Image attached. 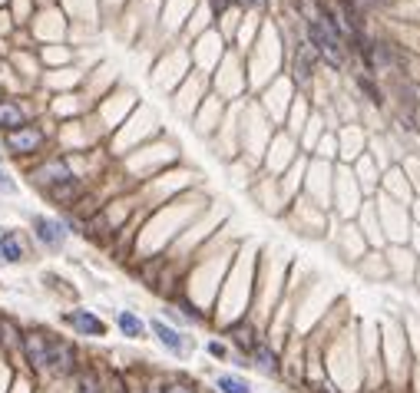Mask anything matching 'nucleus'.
<instances>
[{
	"label": "nucleus",
	"mask_w": 420,
	"mask_h": 393,
	"mask_svg": "<svg viewBox=\"0 0 420 393\" xmlns=\"http://www.w3.org/2000/svg\"><path fill=\"white\" fill-rule=\"evenodd\" d=\"M77 370H80L77 347H73L70 341H63V337H57V334H53L50 354H47V367H43V373H47V377H57V380H70Z\"/></svg>",
	"instance_id": "obj_1"
},
{
	"label": "nucleus",
	"mask_w": 420,
	"mask_h": 393,
	"mask_svg": "<svg viewBox=\"0 0 420 393\" xmlns=\"http://www.w3.org/2000/svg\"><path fill=\"white\" fill-rule=\"evenodd\" d=\"M308 40H311L308 47L315 50V56H324L331 66H338L344 60V47H341L344 40L334 37V33L321 24V20H308Z\"/></svg>",
	"instance_id": "obj_2"
},
{
	"label": "nucleus",
	"mask_w": 420,
	"mask_h": 393,
	"mask_svg": "<svg viewBox=\"0 0 420 393\" xmlns=\"http://www.w3.org/2000/svg\"><path fill=\"white\" fill-rule=\"evenodd\" d=\"M33 235H37V241L47 248V252H63V245H66V225L60 222V218H50V215H37L33 218Z\"/></svg>",
	"instance_id": "obj_3"
},
{
	"label": "nucleus",
	"mask_w": 420,
	"mask_h": 393,
	"mask_svg": "<svg viewBox=\"0 0 420 393\" xmlns=\"http://www.w3.org/2000/svg\"><path fill=\"white\" fill-rule=\"evenodd\" d=\"M50 341H53V334H47V330H30V334H24V364L33 370V373H43V367H47Z\"/></svg>",
	"instance_id": "obj_4"
},
{
	"label": "nucleus",
	"mask_w": 420,
	"mask_h": 393,
	"mask_svg": "<svg viewBox=\"0 0 420 393\" xmlns=\"http://www.w3.org/2000/svg\"><path fill=\"white\" fill-rule=\"evenodd\" d=\"M63 324H66V328H73V334H80V337H103V334H106L103 317H96L93 311H87V307H73V311H66Z\"/></svg>",
	"instance_id": "obj_5"
},
{
	"label": "nucleus",
	"mask_w": 420,
	"mask_h": 393,
	"mask_svg": "<svg viewBox=\"0 0 420 393\" xmlns=\"http://www.w3.org/2000/svg\"><path fill=\"white\" fill-rule=\"evenodd\" d=\"M149 330H153V337L163 344L172 357H186V354H189V341H186V334H179L176 328H169L163 317H153V321H149Z\"/></svg>",
	"instance_id": "obj_6"
},
{
	"label": "nucleus",
	"mask_w": 420,
	"mask_h": 393,
	"mask_svg": "<svg viewBox=\"0 0 420 393\" xmlns=\"http://www.w3.org/2000/svg\"><path fill=\"white\" fill-rule=\"evenodd\" d=\"M40 146H43V132L33 126H20V129H10V132H7V149L17 155L37 153Z\"/></svg>",
	"instance_id": "obj_7"
},
{
	"label": "nucleus",
	"mask_w": 420,
	"mask_h": 393,
	"mask_svg": "<svg viewBox=\"0 0 420 393\" xmlns=\"http://www.w3.org/2000/svg\"><path fill=\"white\" fill-rule=\"evenodd\" d=\"M0 347H3L7 357H13V360L20 357L24 360V334H20L13 317H0Z\"/></svg>",
	"instance_id": "obj_8"
},
{
	"label": "nucleus",
	"mask_w": 420,
	"mask_h": 393,
	"mask_svg": "<svg viewBox=\"0 0 420 393\" xmlns=\"http://www.w3.org/2000/svg\"><path fill=\"white\" fill-rule=\"evenodd\" d=\"M252 364H255V370H258V373H265V377H278L281 373V360H278V354H275V350H271V347H268V344H255L252 347Z\"/></svg>",
	"instance_id": "obj_9"
},
{
	"label": "nucleus",
	"mask_w": 420,
	"mask_h": 393,
	"mask_svg": "<svg viewBox=\"0 0 420 393\" xmlns=\"http://www.w3.org/2000/svg\"><path fill=\"white\" fill-rule=\"evenodd\" d=\"M0 261L3 265H20L24 261V238H20V231H0Z\"/></svg>",
	"instance_id": "obj_10"
},
{
	"label": "nucleus",
	"mask_w": 420,
	"mask_h": 393,
	"mask_svg": "<svg viewBox=\"0 0 420 393\" xmlns=\"http://www.w3.org/2000/svg\"><path fill=\"white\" fill-rule=\"evenodd\" d=\"M70 390L73 393H106V383L93 367H80L73 377H70Z\"/></svg>",
	"instance_id": "obj_11"
},
{
	"label": "nucleus",
	"mask_w": 420,
	"mask_h": 393,
	"mask_svg": "<svg viewBox=\"0 0 420 393\" xmlns=\"http://www.w3.org/2000/svg\"><path fill=\"white\" fill-rule=\"evenodd\" d=\"M37 178L40 185H60V182H66V178H73V172H70V165L63 162V159H50V162H43L37 169Z\"/></svg>",
	"instance_id": "obj_12"
},
{
	"label": "nucleus",
	"mask_w": 420,
	"mask_h": 393,
	"mask_svg": "<svg viewBox=\"0 0 420 393\" xmlns=\"http://www.w3.org/2000/svg\"><path fill=\"white\" fill-rule=\"evenodd\" d=\"M229 337H232V344H235L242 354H252V347L258 344V337H255V328H252V324H245V321L232 324V328H229Z\"/></svg>",
	"instance_id": "obj_13"
},
{
	"label": "nucleus",
	"mask_w": 420,
	"mask_h": 393,
	"mask_svg": "<svg viewBox=\"0 0 420 393\" xmlns=\"http://www.w3.org/2000/svg\"><path fill=\"white\" fill-rule=\"evenodd\" d=\"M116 328L123 330V337H129V341H140L142 334H146V324L133 311H119L116 314Z\"/></svg>",
	"instance_id": "obj_14"
},
{
	"label": "nucleus",
	"mask_w": 420,
	"mask_h": 393,
	"mask_svg": "<svg viewBox=\"0 0 420 393\" xmlns=\"http://www.w3.org/2000/svg\"><path fill=\"white\" fill-rule=\"evenodd\" d=\"M50 199L53 202H66V205H73L80 199V178H66V182H60V185H50Z\"/></svg>",
	"instance_id": "obj_15"
},
{
	"label": "nucleus",
	"mask_w": 420,
	"mask_h": 393,
	"mask_svg": "<svg viewBox=\"0 0 420 393\" xmlns=\"http://www.w3.org/2000/svg\"><path fill=\"white\" fill-rule=\"evenodd\" d=\"M216 390L218 393H255L252 383L239 377V373H218L216 377Z\"/></svg>",
	"instance_id": "obj_16"
},
{
	"label": "nucleus",
	"mask_w": 420,
	"mask_h": 393,
	"mask_svg": "<svg viewBox=\"0 0 420 393\" xmlns=\"http://www.w3.org/2000/svg\"><path fill=\"white\" fill-rule=\"evenodd\" d=\"M24 109L20 106H13V102H0V126H7V129H20L24 126Z\"/></svg>",
	"instance_id": "obj_17"
},
{
	"label": "nucleus",
	"mask_w": 420,
	"mask_h": 393,
	"mask_svg": "<svg viewBox=\"0 0 420 393\" xmlns=\"http://www.w3.org/2000/svg\"><path fill=\"white\" fill-rule=\"evenodd\" d=\"M159 393H199L189 380H166L159 383Z\"/></svg>",
	"instance_id": "obj_18"
},
{
	"label": "nucleus",
	"mask_w": 420,
	"mask_h": 393,
	"mask_svg": "<svg viewBox=\"0 0 420 393\" xmlns=\"http://www.w3.org/2000/svg\"><path fill=\"white\" fill-rule=\"evenodd\" d=\"M357 86L364 89V96H368L370 102H381V93H377V89H374V83H370L368 77H357Z\"/></svg>",
	"instance_id": "obj_19"
},
{
	"label": "nucleus",
	"mask_w": 420,
	"mask_h": 393,
	"mask_svg": "<svg viewBox=\"0 0 420 393\" xmlns=\"http://www.w3.org/2000/svg\"><path fill=\"white\" fill-rule=\"evenodd\" d=\"M0 195H17V182L10 178V172L0 169Z\"/></svg>",
	"instance_id": "obj_20"
},
{
	"label": "nucleus",
	"mask_w": 420,
	"mask_h": 393,
	"mask_svg": "<svg viewBox=\"0 0 420 393\" xmlns=\"http://www.w3.org/2000/svg\"><path fill=\"white\" fill-rule=\"evenodd\" d=\"M205 350H209V354L216 357V360H225V357H229V350H225V344H218V341H209V344H205Z\"/></svg>",
	"instance_id": "obj_21"
},
{
	"label": "nucleus",
	"mask_w": 420,
	"mask_h": 393,
	"mask_svg": "<svg viewBox=\"0 0 420 393\" xmlns=\"http://www.w3.org/2000/svg\"><path fill=\"white\" fill-rule=\"evenodd\" d=\"M315 393H334V387H331V383H318V387H315Z\"/></svg>",
	"instance_id": "obj_22"
},
{
	"label": "nucleus",
	"mask_w": 420,
	"mask_h": 393,
	"mask_svg": "<svg viewBox=\"0 0 420 393\" xmlns=\"http://www.w3.org/2000/svg\"><path fill=\"white\" fill-rule=\"evenodd\" d=\"M212 7H216V10H225V7H229V0H212Z\"/></svg>",
	"instance_id": "obj_23"
},
{
	"label": "nucleus",
	"mask_w": 420,
	"mask_h": 393,
	"mask_svg": "<svg viewBox=\"0 0 420 393\" xmlns=\"http://www.w3.org/2000/svg\"><path fill=\"white\" fill-rule=\"evenodd\" d=\"M374 393H377V390H374Z\"/></svg>",
	"instance_id": "obj_24"
}]
</instances>
